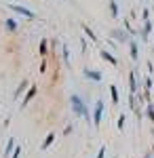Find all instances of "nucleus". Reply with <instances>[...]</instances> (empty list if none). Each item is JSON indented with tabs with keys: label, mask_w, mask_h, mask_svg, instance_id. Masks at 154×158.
I'll return each mask as SVG.
<instances>
[{
	"label": "nucleus",
	"mask_w": 154,
	"mask_h": 158,
	"mask_svg": "<svg viewBox=\"0 0 154 158\" xmlns=\"http://www.w3.org/2000/svg\"><path fill=\"white\" fill-rule=\"evenodd\" d=\"M47 40H42V42H40V53H42V55H47Z\"/></svg>",
	"instance_id": "obj_18"
},
{
	"label": "nucleus",
	"mask_w": 154,
	"mask_h": 158,
	"mask_svg": "<svg viewBox=\"0 0 154 158\" xmlns=\"http://www.w3.org/2000/svg\"><path fill=\"white\" fill-rule=\"evenodd\" d=\"M110 36H112V40H118V42H129V32L127 30H112Z\"/></svg>",
	"instance_id": "obj_4"
},
{
	"label": "nucleus",
	"mask_w": 154,
	"mask_h": 158,
	"mask_svg": "<svg viewBox=\"0 0 154 158\" xmlns=\"http://www.w3.org/2000/svg\"><path fill=\"white\" fill-rule=\"evenodd\" d=\"M83 76H84V78H91L93 82H101V80H104L101 72H97V70H91V68H84V70H83Z\"/></svg>",
	"instance_id": "obj_3"
},
{
	"label": "nucleus",
	"mask_w": 154,
	"mask_h": 158,
	"mask_svg": "<svg viewBox=\"0 0 154 158\" xmlns=\"http://www.w3.org/2000/svg\"><path fill=\"white\" fill-rule=\"evenodd\" d=\"M110 13H112L114 19H118V4H116V0H110Z\"/></svg>",
	"instance_id": "obj_9"
},
{
	"label": "nucleus",
	"mask_w": 154,
	"mask_h": 158,
	"mask_svg": "<svg viewBox=\"0 0 154 158\" xmlns=\"http://www.w3.org/2000/svg\"><path fill=\"white\" fill-rule=\"evenodd\" d=\"M6 25H9V30H17V23H15V21H9Z\"/></svg>",
	"instance_id": "obj_21"
},
{
	"label": "nucleus",
	"mask_w": 154,
	"mask_h": 158,
	"mask_svg": "<svg viewBox=\"0 0 154 158\" xmlns=\"http://www.w3.org/2000/svg\"><path fill=\"white\" fill-rule=\"evenodd\" d=\"M142 15H143V19H150V11H148V9H143Z\"/></svg>",
	"instance_id": "obj_22"
},
{
	"label": "nucleus",
	"mask_w": 154,
	"mask_h": 158,
	"mask_svg": "<svg viewBox=\"0 0 154 158\" xmlns=\"http://www.w3.org/2000/svg\"><path fill=\"white\" fill-rule=\"evenodd\" d=\"M137 78H139V76H137L135 72L129 74V89H131V95H135V89H137Z\"/></svg>",
	"instance_id": "obj_7"
},
{
	"label": "nucleus",
	"mask_w": 154,
	"mask_h": 158,
	"mask_svg": "<svg viewBox=\"0 0 154 158\" xmlns=\"http://www.w3.org/2000/svg\"><path fill=\"white\" fill-rule=\"evenodd\" d=\"M104 156H106V148L101 146V150H99V152H97V158H104Z\"/></svg>",
	"instance_id": "obj_19"
},
{
	"label": "nucleus",
	"mask_w": 154,
	"mask_h": 158,
	"mask_svg": "<svg viewBox=\"0 0 154 158\" xmlns=\"http://www.w3.org/2000/svg\"><path fill=\"white\" fill-rule=\"evenodd\" d=\"M125 120H127V116H125V114H120V116H118V129L125 127Z\"/></svg>",
	"instance_id": "obj_17"
},
{
	"label": "nucleus",
	"mask_w": 154,
	"mask_h": 158,
	"mask_svg": "<svg viewBox=\"0 0 154 158\" xmlns=\"http://www.w3.org/2000/svg\"><path fill=\"white\" fill-rule=\"evenodd\" d=\"M152 133H154V129H152Z\"/></svg>",
	"instance_id": "obj_24"
},
{
	"label": "nucleus",
	"mask_w": 154,
	"mask_h": 158,
	"mask_svg": "<svg viewBox=\"0 0 154 158\" xmlns=\"http://www.w3.org/2000/svg\"><path fill=\"white\" fill-rule=\"evenodd\" d=\"M13 11L21 13V15H25V17H34V13H32V11H28V9H24V6H13Z\"/></svg>",
	"instance_id": "obj_10"
},
{
	"label": "nucleus",
	"mask_w": 154,
	"mask_h": 158,
	"mask_svg": "<svg viewBox=\"0 0 154 158\" xmlns=\"http://www.w3.org/2000/svg\"><path fill=\"white\" fill-rule=\"evenodd\" d=\"M53 139H55V135L51 133V135H47V139H45V143H42V150H47L51 143H53Z\"/></svg>",
	"instance_id": "obj_12"
},
{
	"label": "nucleus",
	"mask_w": 154,
	"mask_h": 158,
	"mask_svg": "<svg viewBox=\"0 0 154 158\" xmlns=\"http://www.w3.org/2000/svg\"><path fill=\"white\" fill-rule=\"evenodd\" d=\"M72 129H74V127H72V124H68V127L63 129V135H70V133H72Z\"/></svg>",
	"instance_id": "obj_20"
},
{
	"label": "nucleus",
	"mask_w": 154,
	"mask_h": 158,
	"mask_svg": "<svg viewBox=\"0 0 154 158\" xmlns=\"http://www.w3.org/2000/svg\"><path fill=\"white\" fill-rule=\"evenodd\" d=\"M101 114H104V101L99 99V101L95 103V110H93V127H99V122H101Z\"/></svg>",
	"instance_id": "obj_2"
},
{
	"label": "nucleus",
	"mask_w": 154,
	"mask_h": 158,
	"mask_svg": "<svg viewBox=\"0 0 154 158\" xmlns=\"http://www.w3.org/2000/svg\"><path fill=\"white\" fill-rule=\"evenodd\" d=\"M99 55H101V57H104V59H106L108 63H110V65H118V61H116V57H114V55H112L110 51L101 49V51H99Z\"/></svg>",
	"instance_id": "obj_5"
},
{
	"label": "nucleus",
	"mask_w": 154,
	"mask_h": 158,
	"mask_svg": "<svg viewBox=\"0 0 154 158\" xmlns=\"http://www.w3.org/2000/svg\"><path fill=\"white\" fill-rule=\"evenodd\" d=\"M110 93H112V103H118V89H116V85L110 86Z\"/></svg>",
	"instance_id": "obj_11"
},
{
	"label": "nucleus",
	"mask_w": 154,
	"mask_h": 158,
	"mask_svg": "<svg viewBox=\"0 0 154 158\" xmlns=\"http://www.w3.org/2000/svg\"><path fill=\"white\" fill-rule=\"evenodd\" d=\"M34 95H36V86H34V89H30V91H28V97H25V103H28L30 99L34 97Z\"/></svg>",
	"instance_id": "obj_16"
},
{
	"label": "nucleus",
	"mask_w": 154,
	"mask_h": 158,
	"mask_svg": "<svg viewBox=\"0 0 154 158\" xmlns=\"http://www.w3.org/2000/svg\"><path fill=\"white\" fill-rule=\"evenodd\" d=\"M146 158H152V156H150V154H146Z\"/></svg>",
	"instance_id": "obj_23"
},
{
	"label": "nucleus",
	"mask_w": 154,
	"mask_h": 158,
	"mask_svg": "<svg viewBox=\"0 0 154 158\" xmlns=\"http://www.w3.org/2000/svg\"><path fill=\"white\" fill-rule=\"evenodd\" d=\"M146 116L154 122V106H152V103H150V106H148V110H146Z\"/></svg>",
	"instance_id": "obj_13"
},
{
	"label": "nucleus",
	"mask_w": 154,
	"mask_h": 158,
	"mask_svg": "<svg viewBox=\"0 0 154 158\" xmlns=\"http://www.w3.org/2000/svg\"><path fill=\"white\" fill-rule=\"evenodd\" d=\"M150 30H152V23H150V19H146V25H143V30H142V38H143V40H148Z\"/></svg>",
	"instance_id": "obj_8"
},
{
	"label": "nucleus",
	"mask_w": 154,
	"mask_h": 158,
	"mask_svg": "<svg viewBox=\"0 0 154 158\" xmlns=\"http://www.w3.org/2000/svg\"><path fill=\"white\" fill-rule=\"evenodd\" d=\"M70 106H72V112L76 114V116H89V110H87V103H84L83 99L78 97V95H70Z\"/></svg>",
	"instance_id": "obj_1"
},
{
	"label": "nucleus",
	"mask_w": 154,
	"mask_h": 158,
	"mask_svg": "<svg viewBox=\"0 0 154 158\" xmlns=\"http://www.w3.org/2000/svg\"><path fill=\"white\" fill-rule=\"evenodd\" d=\"M84 34H87V36L91 38V40H97V36H95V32L91 30V27H87V25H84Z\"/></svg>",
	"instance_id": "obj_14"
},
{
	"label": "nucleus",
	"mask_w": 154,
	"mask_h": 158,
	"mask_svg": "<svg viewBox=\"0 0 154 158\" xmlns=\"http://www.w3.org/2000/svg\"><path fill=\"white\" fill-rule=\"evenodd\" d=\"M63 59H66L68 65H70V51H68V47H63Z\"/></svg>",
	"instance_id": "obj_15"
},
{
	"label": "nucleus",
	"mask_w": 154,
	"mask_h": 158,
	"mask_svg": "<svg viewBox=\"0 0 154 158\" xmlns=\"http://www.w3.org/2000/svg\"><path fill=\"white\" fill-rule=\"evenodd\" d=\"M129 53H131V59L137 61V57H139V47H137L135 40H131V42H129Z\"/></svg>",
	"instance_id": "obj_6"
}]
</instances>
